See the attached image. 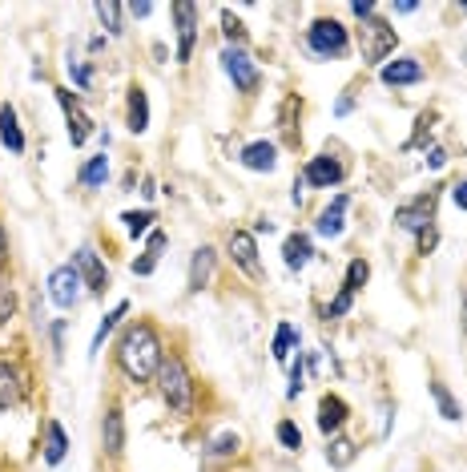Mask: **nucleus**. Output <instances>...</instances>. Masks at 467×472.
Returning <instances> with one entry per match:
<instances>
[{
  "label": "nucleus",
  "mask_w": 467,
  "mask_h": 472,
  "mask_svg": "<svg viewBox=\"0 0 467 472\" xmlns=\"http://www.w3.org/2000/svg\"><path fill=\"white\" fill-rule=\"evenodd\" d=\"M161 359H166V351H161V339H158V331H153L150 323H129V328L121 331L117 367L125 372V380H133V384L158 380Z\"/></svg>",
  "instance_id": "1"
},
{
  "label": "nucleus",
  "mask_w": 467,
  "mask_h": 472,
  "mask_svg": "<svg viewBox=\"0 0 467 472\" xmlns=\"http://www.w3.org/2000/svg\"><path fill=\"white\" fill-rule=\"evenodd\" d=\"M158 392H161V400H166V408L178 412V416H189V412H194V375H189V367L181 356L161 359Z\"/></svg>",
  "instance_id": "2"
},
{
  "label": "nucleus",
  "mask_w": 467,
  "mask_h": 472,
  "mask_svg": "<svg viewBox=\"0 0 467 472\" xmlns=\"http://www.w3.org/2000/svg\"><path fill=\"white\" fill-rule=\"evenodd\" d=\"M307 49L315 57H323V61H331V57H347L351 53L347 24L334 21V16H318V21L307 29Z\"/></svg>",
  "instance_id": "3"
},
{
  "label": "nucleus",
  "mask_w": 467,
  "mask_h": 472,
  "mask_svg": "<svg viewBox=\"0 0 467 472\" xmlns=\"http://www.w3.org/2000/svg\"><path fill=\"white\" fill-rule=\"evenodd\" d=\"M395 45H399V32L391 29V24L383 21V16H371V21L359 24V53L367 65H387V57L395 53Z\"/></svg>",
  "instance_id": "4"
},
{
  "label": "nucleus",
  "mask_w": 467,
  "mask_h": 472,
  "mask_svg": "<svg viewBox=\"0 0 467 472\" xmlns=\"http://www.w3.org/2000/svg\"><path fill=\"white\" fill-rule=\"evenodd\" d=\"M222 69H226V77L234 81V89L238 93H254L258 85H262V73H258L254 57H250L246 49L226 45V53H222Z\"/></svg>",
  "instance_id": "5"
},
{
  "label": "nucleus",
  "mask_w": 467,
  "mask_h": 472,
  "mask_svg": "<svg viewBox=\"0 0 467 472\" xmlns=\"http://www.w3.org/2000/svg\"><path fill=\"white\" fill-rule=\"evenodd\" d=\"M85 282H81V274H77L73 263H65V267H57L53 274H49V299L60 307V311H73L77 303H81V295H85Z\"/></svg>",
  "instance_id": "6"
},
{
  "label": "nucleus",
  "mask_w": 467,
  "mask_h": 472,
  "mask_svg": "<svg viewBox=\"0 0 467 472\" xmlns=\"http://www.w3.org/2000/svg\"><path fill=\"white\" fill-rule=\"evenodd\" d=\"M169 16H174V29H178V65H186L194 57V41H197V5L178 0L169 8Z\"/></svg>",
  "instance_id": "7"
},
{
  "label": "nucleus",
  "mask_w": 467,
  "mask_h": 472,
  "mask_svg": "<svg viewBox=\"0 0 467 472\" xmlns=\"http://www.w3.org/2000/svg\"><path fill=\"white\" fill-rule=\"evenodd\" d=\"M226 255L234 259V267L242 274H250V279H262V263H258V243L250 230H230L226 238Z\"/></svg>",
  "instance_id": "8"
},
{
  "label": "nucleus",
  "mask_w": 467,
  "mask_h": 472,
  "mask_svg": "<svg viewBox=\"0 0 467 472\" xmlns=\"http://www.w3.org/2000/svg\"><path fill=\"white\" fill-rule=\"evenodd\" d=\"M57 93V106H60V114H65V125H69V142L81 150L85 142L93 137V122H89V114L81 109V101L73 97L69 89H53Z\"/></svg>",
  "instance_id": "9"
},
{
  "label": "nucleus",
  "mask_w": 467,
  "mask_h": 472,
  "mask_svg": "<svg viewBox=\"0 0 467 472\" xmlns=\"http://www.w3.org/2000/svg\"><path fill=\"white\" fill-rule=\"evenodd\" d=\"M73 267H77V274H81L89 295H105L109 291V271H105V263H101V255L93 251V246H81V251L73 255Z\"/></svg>",
  "instance_id": "10"
},
{
  "label": "nucleus",
  "mask_w": 467,
  "mask_h": 472,
  "mask_svg": "<svg viewBox=\"0 0 467 472\" xmlns=\"http://www.w3.org/2000/svg\"><path fill=\"white\" fill-rule=\"evenodd\" d=\"M343 178H347V166H343L339 158H331V153H318V158H310L307 170H302V182L318 186V190H331V186H339Z\"/></svg>",
  "instance_id": "11"
},
{
  "label": "nucleus",
  "mask_w": 467,
  "mask_h": 472,
  "mask_svg": "<svg viewBox=\"0 0 467 472\" xmlns=\"http://www.w3.org/2000/svg\"><path fill=\"white\" fill-rule=\"evenodd\" d=\"M395 222H399L403 230H411V235L431 230V227H435V194H423V199L399 206V210H395Z\"/></svg>",
  "instance_id": "12"
},
{
  "label": "nucleus",
  "mask_w": 467,
  "mask_h": 472,
  "mask_svg": "<svg viewBox=\"0 0 467 472\" xmlns=\"http://www.w3.org/2000/svg\"><path fill=\"white\" fill-rule=\"evenodd\" d=\"M347 206H351V194H334L331 206H326L323 214H318V222H315V230L323 238H343V230H347Z\"/></svg>",
  "instance_id": "13"
},
{
  "label": "nucleus",
  "mask_w": 467,
  "mask_h": 472,
  "mask_svg": "<svg viewBox=\"0 0 467 472\" xmlns=\"http://www.w3.org/2000/svg\"><path fill=\"white\" fill-rule=\"evenodd\" d=\"M238 162L246 170H254V174H270L274 166H279V145L274 142H250V145H242V153H238Z\"/></svg>",
  "instance_id": "14"
},
{
  "label": "nucleus",
  "mask_w": 467,
  "mask_h": 472,
  "mask_svg": "<svg viewBox=\"0 0 467 472\" xmlns=\"http://www.w3.org/2000/svg\"><path fill=\"white\" fill-rule=\"evenodd\" d=\"M347 416H351V408H347V400H343V396L326 392V396L318 400V432L334 436L343 424H347Z\"/></svg>",
  "instance_id": "15"
},
{
  "label": "nucleus",
  "mask_w": 467,
  "mask_h": 472,
  "mask_svg": "<svg viewBox=\"0 0 467 472\" xmlns=\"http://www.w3.org/2000/svg\"><path fill=\"white\" fill-rule=\"evenodd\" d=\"M101 444H105L109 457H121V452H125V416H121L117 404H109L105 420H101Z\"/></svg>",
  "instance_id": "16"
},
{
  "label": "nucleus",
  "mask_w": 467,
  "mask_h": 472,
  "mask_svg": "<svg viewBox=\"0 0 467 472\" xmlns=\"http://www.w3.org/2000/svg\"><path fill=\"white\" fill-rule=\"evenodd\" d=\"M310 259H315V243H310L307 230H294V235H287V243H282V263H287L290 271H302Z\"/></svg>",
  "instance_id": "17"
},
{
  "label": "nucleus",
  "mask_w": 467,
  "mask_h": 472,
  "mask_svg": "<svg viewBox=\"0 0 467 472\" xmlns=\"http://www.w3.org/2000/svg\"><path fill=\"white\" fill-rule=\"evenodd\" d=\"M125 125L129 134H145L150 130V97H145L142 85H133L125 97Z\"/></svg>",
  "instance_id": "18"
},
{
  "label": "nucleus",
  "mask_w": 467,
  "mask_h": 472,
  "mask_svg": "<svg viewBox=\"0 0 467 472\" xmlns=\"http://www.w3.org/2000/svg\"><path fill=\"white\" fill-rule=\"evenodd\" d=\"M379 77H383V85H415L423 81V65L415 61V57H399V61H387L383 69H379Z\"/></svg>",
  "instance_id": "19"
},
{
  "label": "nucleus",
  "mask_w": 467,
  "mask_h": 472,
  "mask_svg": "<svg viewBox=\"0 0 467 472\" xmlns=\"http://www.w3.org/2000/svg\"><path fill=\"white\" fill-rule=\"evenodd\" d=\"M214 263H218V251L214 246H197L194 259H189V291H202L214 279Z\"/></svg>",
  "instance_id": "20"
},
{
  "label": "nucleus",
  "mask_w": 467,
  "mask_h": 472,
  "mask_svg": "<svg viewBox=\"0 0 467 472\" xmlns=\"http://www.w3.org/2000/svg\"><path fill=\"white\" fill-rule=\"evenodd\" d=\"M0 142H5L8 153H24V145H29V142H24L21 122H16V109L8 106V101L0 106Z\"/></svg>",
  "instance_id": "21"
},
{
  "label": "nucleus",
  "mask_w": 467,
  "mask_h": 472,
  "mask_svg": "<svg viewBox=\"0 0 467 472\" xmlns=\"http://www.w3.org/2000/svg\"><path fill=\"white\" fill-rule=\"evenodd\" d=\"M69 457V436L60 428V420H49L45 424V465H60Z\"/></svg>",
  "instance_id": "22"
},
{
  "label": "nucleus",
  "mask_w": 467,
  "mask_h": 472,
  "mask_svg": "<svg viewBox=\"0 0 467 472\" xmlns=\"http://www.w3.org/2000/svg\"><path fill=\"white\" fill-rule=\"evenodd\" d=\"M354 457H359L354 440H347V436H331V444H326V465L331 468H351Z\"/></svg>",
  "instance_id": "23"
},
{
  "label": "nucleus",
  "mask_w": 467,
  "mask_h": 472,
  "mask_svg": "<svg viewBox=\"0 0 467 472\" xmlns=\"http://www.w3.org/2000/svg\"><path fill=\"white\" fill-rule=\"evenodd\" d=\"M105 178H109V158H105V153H93V158L81 166L77 182L89 186V190H97V186H105Z\"/></svg>",
  "instance_id": "24"
},
{
  "label": "nucleus",
  "mask_w": 467,
  "mask_h": 472,
  "mask_svg": "<svg viewBox=\"0 0 467 472\" xmlns=\"http://www.w3.org/2000/svg\"><path fill=\"white\" fill-rule=\"evenodd\" d=\"M125 315H129V303H117L114 311H109L105 319L97 323V331H93V343H89V356H97V351H101V343H105L109 336H114V331H117V323L125 319Z\"/></svg>",
  "instance_id": "25"
},
{
  "label": "nucleus",
  "mask_w": 467,
  "mask_h": 472,
  "mask_svg": "<svg viewBox=\"0 0 467 472\" xmlns=\"http://www.w3.org/2000/svg\"><path fill=\"white\" fill-rule=\"evenodd\" d=\"M161 251H166V230H150V246H145V255L133 263V274H153Z\"/></svg>",
  "instance_id": "26"
},
{
  "label": "nucleus",
  "mask_w": 467,
  "mask_h": 472,
  "mask_svg": "<svg viewBox=\"0 0 467 472\" xmlns=\"http://www.w3.org/2000/svg\"><path fill=\"white\" fill-rule=\"evenodd\" d=\"M21 400V375H16L13 364L0 359V408H13Z\"/></svg>",
  "instance_id": "27"
},
{
  "label": "nucleus",
  "mask_w": 467,
  "mask_h": 472,
  "mask_svg": "<svg viewBox=\"0 0 467 472\" xmlns=\"http://www.w3.org/2000/svg\"><path fill=\"white\" fill-rule=\"evenodd\" d=\"M427 388H431V400H435V408H439V416H444V420H452V424H455V420H460V416H463V412H460V404H455V396H452V392H447V384H439V380H431V384H427Z\"/></svg>",
  "instance_id": "28"
},
{
  "label": "nucleus",
  "mask_w": 467,
  "mask_h": 472,
  "mask_svg": "<svg viewBox=\"0 0 467 472\" xmlns=\"http://www.w3.org/2000/svg\"><path fill=\"white\" fill-rule=\"evenodd\" d=\"M298 347V331L290 328V323H279V331H274V359H279V364H287L290 359V351Z\"/></svg>",
  "instance_id": "29"
},
{
  "label": "nucleus",
  "mask_w": 467,
  "mask_h": 472,
  "mask_svg": "<svg viewBox=\"0 0 467 472\" xmlns=\"http://www.w3.org/2000/svg\"><path fill=\"white\" fill-rule=\"evenodd\" d=\"M97 16H101V24H105L114 37H121L125 32V24H121V16H125V8L114 5V0H97Z\"/></svg>",
  "instance_id": "30"
},
{
  "label": "nucleus",
  "mask_w": 467,
  "mask_h": 472,
  "mask_svg": "<svg viewBox=\"0 0 467 472\" xmlns=\"http://www.w3.org/2000/svg\"><path fill=\"white\" fill-rule=\"evenodd\" d=\"M121 222H125V230L133 238H142V235H150V222H158V214L153 210H125L121 214Z\"/></svg>",
  "instance_id": "31"
},
{
  "label": "nucleus",
  "mask_w": 467,
  "mask_h": 472,
  "mask_svg": "<svg viewBox=\"0 0 467 472\" xmlns=\"http://www.w3.org/2000/svg\"><path fill=\"white\" fill-rule=\"evenodd\" d=\"M274 436H279V444H282L287 452H302V428L294 424V420H279Z\"/></svg>",
  "instance_id": "32"
},
{
  "label": "nucleus",
  "mask_w": 467,
  "mask_h": 472,
  "mask_svg": "<svg viewBox=\"0 0 467 472\" xmlns=\"http://www.w3.org/2000/svg\"><path fill=\"white\" fill-rule=\"evenodd\" d=\"M367 279H371V263H367V259H351V267H347V279H343V287L359 295V291L367 287Z\"/></svg>",
  "instance_id": "33"
},
{
  "label": "nucleus",
  "mask_w": 467,
  "mask_h": 472,
  "mask_svg": "<svg viewBox=\"0 0 467 472\" xmlns=\"http://www.w3.org/2000/svg\"><path fill=\"white\" fill-rule=\"evenodd\" d=\"M222 32H226V41H230L234 49H246V24H242L238 16L230 13V8L222 13Z\"/></svg>",
  "instance_id": "34"
},
{
  "label": "nucleus",
  "mask_w": 467,
  "mask_h": 472,
  "mask_svg": "<svg viewBox=\"0 0 467 472\" xmlns=\"http://www.w3.org/2000/svg\"><path fill=\"white\" fill-rule=\"evenodd\" d=\"M307 388V351H298V359H294L290 367V388H287V400H298V392Z\"/></svg>",
  "instance_id": "35"
},
{
  "label": "nucleus",
  "mask_w": 467,
  "mask_h": 472,
  "mask_svg": "<svg viewBox=\"0 0 467 472\" xmlns=\"http://www.w3.org/2000/svg\"><path fill=\"white\" fill-rule=\"evenodd\" d=\"M351 303H354V291H347V287H339V295L326 303V319H343V315L351 311Z\"/></svg>",
  "instance_id": "36"
},
{
  "label": "nucleus",
  "mask_w": 467,
  "mask_h": 472,
  "mask_svg": "<svg viewBox=\"0 0 467 472\" xmlns=\"http://www.w3.org/2000/svg\"><path fill=\"white\" fill-rule=\"evenodd\" d=\"M13 315H16V291L8 287V282H0V328H5Z\"/></svg>",
  "instance_id": "37"
},
{
  "label": "nucleus",
  "mask_w": 467,
  "mask_h": 472,
  "mask_svg": "<svg viewBox=\"0 0 467 472\" xmlns=\"http://www.w3.org/2000/svg\"><path fill=\"white\" fill-rule=\"evenodd\" d=\"M234 452H238V436H234V432H222L218 440H214L210 457H234Z\"/></svg>",
  "instance_id": "38"
},
{
  "label": "nucleus",
  "mask_w": 467,
  "mask_h": 472,
  "mask_svg": "<svg viewBox=\"0 0 467 472\" xmlns=\"http://www.w3.org/2000/svg\"><path fill=\"white\" fill-rule=\"evenodd\" d=\"M69 77H73V81H77V89H89V65L69 61Z\"/></svg>",
  "instance_id": "39"
},
{
  "label": "nucleus",
  "mask_w": 467,
  "mask_h": 472,
  "mask_svg": "<svg viewBox=\"0 0 467 472\" xmlns=\"http://www.w3.org/2000/svg\"><path fill=\"white\" fill-rule=\"evenodd\" d=\"M351 13L359 16V21H371V16H375V0H354Z\"/></svg>",
  "instance_id": "40"
},
{
  "label": "nucleus",
  "mask_w": 467,
  "mask_h": 472,
  "mask_svg": "<svg viewBox=\"0 0 467 472\" xmlns=\"http://www.w3.org/2000/svg\"><path fill=\"white\" fill-rule=\"evenodd\" d=\"M435 243H439L435 227H431V230H423V235H419V255H431V251H435Z\"/></svg>",
  "instance_id": "41"
},
{
  "label": "nucleus",
  "mask_w": 467,
  "mask_h": 472,
  "mask_svg": "<svg viewBox=\"0 0 467 472\" xmlns=\"http://www.w3.org/2000/svg\"><path fill=\"white\" fill-rule=\"evenodd\" d=\"M125 13H129V16H137V21H145V16L153 13V5H150V0H142V5H125Z\"/></svg>",
  "instance_id": "42"
},
{
  "label": "nucleus",
  "mask_w": 467,
  "mask_h": 472,
  "mask_svg": "<svg viewBox=\"0 0 467 472\" xmlns=\"http://www.w3.org/2000/svg\"><path fill=\"white\" fill-rule=\"evenodd\" d=\"M452 202L460 206V210H467V182H460V186H452Z\"/></svg>",
  "instance_id": "43"
},
{
  "label": "nucleus",
  "mask_w": 467,
  "mask_h": 472,
  "mask_svg": "<svg viewBox=\"0 0 467 472\" xmlns=\"http://www.w3.org/2000/svg\"><path fill=\"white\" fill-rule=\"evenodd\" d=\"M427 166H431V170H444V166H447V153H444V150H431V153H427Z\"/></svg>",
  "instance_id": "44"
},
{
  "label": "nucleus",
  "mask_w": 467,
  "mask_h": 472,
  "mask_svg": "<svg viewBox=\"0 0 467 472\" xmlns=\"http://www.w3.org/2000/svg\"><path fill=\"white\" fill-rule=\"evenodd\" d=\"M8 263V235H5V227H0V267Z\"/></svg>",
  "instance_id": "45"
},
{
  "label": "nucleus",
  "mask_w": 467,
  "mask_h": 472,
  "mask_svg": "<svg viewBox=\"0 0 467 472\" xmlns=\"http://www.w3.org/2000/svg\"><path fill=\"white\" fill-rule=\"evenodd\" d=\"M460 331H463V339H467V291H463V311H460Z\"/></svg>",
  "instance_id": "46"
}]
</instances>
